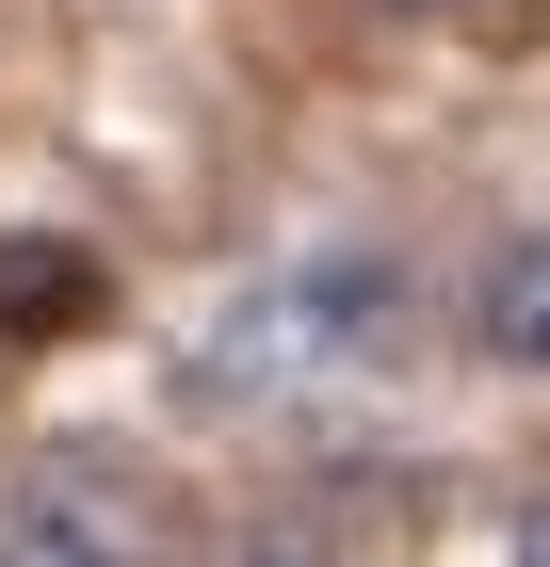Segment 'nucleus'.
Here are the masks:
<instances>
[{"label": "nucleus", "instance_id": "6", "mask_svg": "<svg viewBox=\"0 0 550 567\" xmlns=\"http://www.w3.org/2000/svg\"><path fill=\"white\" fill-rule=\"evenodd\" d=\"M502 567H550V503H518V519H502Z\"/></svg>", "mask_w": 550, "mask_h": 567}, {"label": "nucleus", "instance_id": "2", "mask_svg": "<svg viewBox=\"0 0 550 567\" xmlns=\"http://www.w3.org/2000/svg\"><path fill=\"white\" fill-rule=\"evenodd\" d=\"M0 567H163V551H146V519L114 486H17L0 503Z\"/></svg>", "mask_w": 550, "mask_h": 567}, {"label": "nucleus", "instance_id": "1", "mask_svg": "<svg viewBox=\"0 0 550 567\" xmlns=\"http://www.w3.org/2000/svg\"><path fill=\"white\" fill-rule=\"evenodd\" d=\"M405 260L388 244H308L276 292L243 308V357H292V373H388L405 357Z\"/></svg>", "mask_w": 550, "mask_h": 567}, {"label": "nucleus", "instance_id": "4", "mask_svg": "<svg viewBox=\"0 0 550 567\" xmlns=\"http://www.w3.org/2000/svg\"><path fill=\"white\" fill-rule=\"evenodd\" d=\"M82 308H97V260H82V244H49V227L0 244V341H49V324H82Z\"/></svg>", "mask_w": 550, "mask_h": 567}, {"label": "nucleus", "instance_id": "3", "mask_svg": "<svg viewBox=\"0 0 550 567\" xmlns=\"http://www.w3.org/2000/svg\"><path fill=\"white\" fill-rule=\"evenodd\" d=\"M469 357L486 373H550V227H502L469 260Z\"/></svg>", "mask_w": 550, "mask_h": 567}, {"label": "nucleus", "instance_id": "7", "mask_svg": "<svg viewBox=\"0 0 550 567\" xmlns=\"http://www.w3.org/2000/svg\"><path fill=\"white\" fill-rule=\"evenodd\" d=\"M388 17H469V0H388Z\"/></svg>", "mask_w": 550, "mask_h": 567}, {"label": "nucleus", "instance_id": "5", "mask_svg": "<svg viewBox=\"0 0 550 567\" xmlns=\"http://www.w3.org/2000/svg\"><path fill=\"white\" fill-rule=\"evenodd\" d=\"M227 567H356V551H340L324 519H292V503H276V519H243V535H227Z\"/></svg>", "mask_w": 550, "mask_h": 567}]
</instances>
